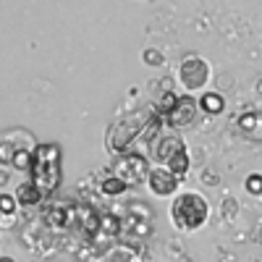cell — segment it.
I'll list each match as a JSON object with an SVG mask.
<instances>
[{"label":"cell","instance_id":"13","mask_svg":"<svg viewBox=\"0 0 262 262\" xmlns=\"http://www.w3.org/2000/svg\"><path fill=\"white\" fill-rule=\"evenodd\" d=\"M126 189H128V184L121 181L118 176H107V179L100 181V191H102L105 196H121Z\"/></svg>","mask_w":262,"mask_h":262},{"label":"cell","instance_id":"2","mask_svg":"<svg viewBox=\"0 0 262 262\" xmlns=\"http://www.w3.org/2000/svg\"><path fill=\"white\" fill-rule=\"evenodd\" d=\"M170 221L179 231L194 233L210 221V205L200 191H179L170 205Z\"/></svg>","mask_w":262,"mask_h":262},{"label":"cell","instance_id":"24","mask_svg":"<svg viewBox=\"0 0 262 262\" xmlns=\"http://www.w3.org/2000/svg\"><path fill=\"white\" fill-rule=\"evenodd\" d=\"M257 92H259V95H262V79H259V81H257Z\"/></svg>","mask_w":262,"mask_h":262},{"label":"cell","instance_id":"21","mask_svg":"<svg viewBox=\"0 0 262 262\" xmlns=\"http://www.w3.org/2000/svg\"><path fill=\"white\" fill-rule=\"evenodd\" d=\"M13 152H16V147L6 139L3 144H0V163H3V165H11V160H13Z\"/></svg>","mask_w":262,"mask_h":262},{"label":"cell","instance_id":"14","mask_svg":"<svg viewBox=\"0 0 262 262\" xmlns=\"http://www.w3.org/2000/svg\"><path fill=\"white\" fill-rule=\"evenodd\" d=\"M179 100H181V95H176V92H163L160 95V100H158V105H155V111H158V116L160 118H165L170 111H173V107H176L179 105Z\"/></svg>","mask_w":262,"mask_h":262},{"label":"cell","instance_id":"5","mask_svg":"<svg viewBox=\"0 0 262 262\" xmlns=\"http://www.w3.org/2000/svg\"><path fill=\"white\" fill-rule=\"evenodd\" d=\"M212 79V66L210 60H205L202 55L196 53H189L181 58V66H179V84L186 95H200L207 90V84Z\"/></svg>","mask_w":262,"mask_h":262},{"label":"cell","instance_id":"9","mask_svg":"<svg viewBox=\"0 0 262 262\" xmlns=\"http://www.w3.org/2000/svg\"><path fill=\"white\" fill-rule=\"evenodd\" d=\"M42 221H45L48 228H55V231L69 228L76 221V205H50L42 212Z\"/></svg>","mask_w":262,"mask_h":262},{"label":"cell","instance_id":"22","mask_svg":"<svg viewBox=\"0 0 262 262\" xmlns=\"http://www.w3.org/2000/svg\"><path fill=\"white\" fill-rule=\"evenodd\" d=\"M236 212H238V202L233 200V196L223 200V217H226V221H233V217H236Z\"/></svg>","mask_w":262,"mask_h":262},{"label":"cell","instance_id":"8","mask_svg":"<svg viewBox=\"0 0 262 262\" xmlns=\"http://www.w3.org/2000/svg\"><path fill=\"white\" fill-rule=\"evenodd\" d=\"M147 186H149V191L155 196H176L179 186H181V179L173 170L158 165V168H152L149 179H147Z\"/></svg>","mask_w":262,"mask_h":262},{"label":"cell","instance_id":"11","mask_svg":"<svg viewBox=\"0 0 262 262\" xmlns=\"http://www.w3.org/2000/svg\"><path fill=\"white\" fill-rule=\"evenodd\" d=\"M196 102H200V111L205 116H221L226 111V97L221 92H202Z\"/></svg>","mask_w":262,"mask_h":262},{"label":"cell","instance_id":"17","mask_svg":"<svg viewBox=\"0 0 262 262\" xmlns=\"http://www.w3.org/2000/svg\"><path fill=\"white\" fill-rule=\"evenodd\" d=\"M121 228H123V223L118 221L116 215H111V212H105V215H102V221H100V231H102V233H107V236H118Z\"/></svg>","mask_w":262,"mask_h":262},{"label":"cell","instance_id":"16","mask_svg":"<svg viewBox=\"0 0 262 262\" xmlns=\"http://www.w3.org/2000/svg\"><path fill=\"white\" fill-rule=\"evenodd\" d=\"M18 207V200H16V194H0V212H3L6 217V226H11V217Z\"/></svg>","mask_w":262,"mask_h":262},{"label":"cell","instance_id":"19","mask_svg":"<svg viewBox=\"0 0 262 262\" xmlns=\"http://www.w3.org/2000/svg\"><path fill=\"white\" fill-rule=\"evenodd\" d=\"M244 189H247L249 194L259 196V194H262V173H249L247 181H244Z\"/></svg>","mask_w":262,"mask_h":262},{"label":"cell","instance_id":"15","mask_svg":"<svg viewBox=\"0 0 262 262\" xmlns=\"http://www.w3.org/2000/svg\"><path fill=\"white\" fill-rule=\"evenodd\" d=\"M11 168L16 170H32V149H24V147H16L13 152V160H11Z\"/></svg>","mask_w":262,"mask_h":262},{"label":"cell","instance_id":"10","mask_svg":"<svg viewBox=\"0 0 262 262\" xmlns=\"http://www.w3.org/2000/svg\"><path fill=\"white\" fill-rule=\"evenodd\" d=\"M100 221H102V215L95 212L92 205H76V223L86 236L100 233Z\"/></svg>","mask_w":262,"mask_h":262},{"label":"cell","instance_id":"20","mask_svg":"<svg viewBox=\"0 0 262 262\" xmlns=\"http://www.w3.org/2000/svg\"><path fill=\"white\" fill-rule=\"evenodd\" d=\"M238 126H242L244 131H249V134H254L257 126H259V116L257 113H244L242 118H238Z\"/></svg>","mask_w":262,"mask_h":262},{"label":"cell","instance_id":"6","mask_svg":"<svg viewBox=\"0 0 262 262\" xmlns=\"http://www.w3.org/2000/svg\"><path fill=\"white\" fill-rule=\"evenodd\" d=\"M149 173H152L149 160H147L144 155H139V152H126V155H116V160H113V176H118L121 181H126L128 189H131V186H142V184H147Z\"/></svg>","mask_w":262,"mask_h":262},{"label":"cell","instance_id":"1","mask_svg":"<svg viewBox=\"0 0 262 262\" xmlns=\"http://www.w3.org/2000/svg\"><path fill=\"white\" fill-rule=\"evenodd\" d=\"M29 181L39 189V194L50 200L63 181V149L55 142H42L32 149V170Z\"/></svg>","mask_w":262,"mask_h":262},{"label":"cell","instance_id":"18","mask_svg":"<svg viewBox=\"0 0 262 262\" xmlns=\"http://www.w3.org/2000/svg\"><path fill=\"white\" fill-rule=\"evenodd\" d=\"M142 60H144V66H152V69H158V66L165 63V55H163L158 48H147V50L142 53Z\"/></svg>","mask_w":262,"mask_h":262},{"label":"cell","instance_id":"4","mask_svg":"<svg viewBox=\"0 0 262 262\" xmlns=\"http://www.w3.org/2000/svg\"><path fill=\"white\" fill-rule=\"evenodd\" d=\"M155 116H158V111L152 107V111H139L134 116H126V118L116 121L111 128H107V149H111L113 155H126L128 147L144 134L147 123Z\"/></svg>","mask_w":262,"mask_h":262},{"label":"cell","instance_id":"7","mask_svg":"<svg viewBox=\"0 0 262 262\" xmlns=\"http://www.w3.org/2000/svg\"><path fill=\"white\" fill-rule=\"evenodd\" d=\"M196 111H200V102L194 100V95H181L179 105L163 118V123L170 128V131H179V128H186L194 123L196 118Z\"/></svg>","mask_w":262,"mask_h":262},{"label":"cell","instance_id":"23","mask_svg":"<svg viewBox=\"0 0 262 262\" xmlns=\"http://www.w3.org/2000/svg\"><path fill=\"white\" fill-rule=\"evenodd\" d=\"M202 184H205V186H217V184H221V179H217L215 170H205V173H202Z\"/></svg>","mask_w":262,"mask_h":262},{"label":"cell","instance_id":"25","mask_svg":"<svg viewBox=\"0 0 262 262\" xmlns=\"http://www.w3.org/2000/svg\"><path fill=\"white\" fill-rule=\"evenodd\" d=\"M0 262H13V259H11V257H3V259H0Z\"/></svg>","mask_w":262,"mask_h":262},{"label":"cell","instance_id":"3","mask_svg":"<svg viewBox=\"0 0 262 262\" xmlns=\"http://www.w3.org/2000/svg\"><path fill=\"white\" fill-rule=\"evenodd\" d=\"M152 149V160H155L158 165L173 170L179 179H184L189 168H191V160H189V149H186V142L173 134V131H168V134H160L155 142L149 144Z\"/></svg>","mask_w":262,"mask_h":262},{"label":"cell","instance_id":"12","mask_svg":"<svg viewBox=\"0 0 262 262\" xmlns=\"http://www.w3.org/2000/svg\"><path fill=\"white\" fill-rule=\"evenodd\" d=\"M16 200H18V205H24V207H34L39 202H45V196L39 194V189L32 181H24V184H18V189H16Z\"/></svg>","mask_w":262,"mask_h":262}]
</instances>
